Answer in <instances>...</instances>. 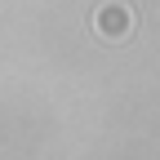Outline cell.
<instances>
[{"mask_svg": "<svg viewBox=\"0 0 160 160\" xmlns=\"http://www.w3.org/2000/svg\"><path fill=\"white\" fill-rule=\"evenodd\" d=\"M93 31L98 40H111V45H125L133 36V9L125 0H107V5L93 9Z\"/></svg>", "mask_w": 160, "mask_h": 160, "instance_id": "6da1fadb", "label": "cell"}]
</instances>
